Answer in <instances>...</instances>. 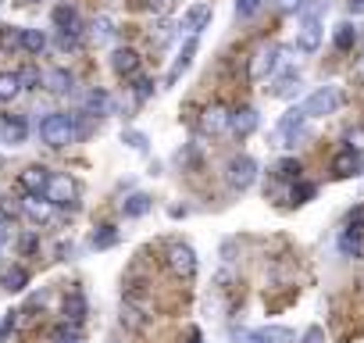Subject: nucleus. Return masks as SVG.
I'll use <instances>...</instances> for the list:
<instances>
[{
	"instance_id": "f257e3e1",
	"label": "nucleus",
	"mask_w": 364,
	"mask_h": 343,
	"mask_svg": "<svg viewBox=\"0 0 364 343\" xmlns=\"http://www.w3.org/2000/svg\"><path fill=\"white\" fill-rule=\"evenodd\" d=\"M79 136H82V125H79V118L68 115V111H54V115H47V118L40 122V139H43L47 147H68V143H75Z\"/></svg>"
},
{
	"instance_id": "f03ea898",
	"label": "nucleus",
	"mask_w": 364,
	"mask_h": 343,
	"mask_svg": "<svg viewBox=\"0 0 364 343\" xmlns=\"http://www.w3.org/2000/svg\"><path fill=\"white\" fill-rule=\"evenodd\" d=\"M339 104H343L339 86H318V90L300 104V111H304V118H325V115H336Z\"/></svg>"
},
{
	"instance_id": "7ed1b4c3",
	"label": "nucleus",
	"mask_w": 364,
	"mask_h": 343,
	"mask_svg": "<svg viewBox=\"0 0 364 343\" xmlns=\"http://www.w3.org/2000/svg\"><path fill=\"white\" fill-rule=\"evenodd\" d=\"M43 197H47L54 208H75V201H79V183H75L72 176H65V172H54V176L47 179Z\"/></svg>"
},
{
	"instance_id": "20e7f679",
	"label": "nucleus",
	"mask_w": 364,
	"mask_h": 343,
	"mask_svg": "<svg viewBox=\"0 0 364 343\" xmlns=\"http://www.w3.org/2000/svg\"><path fill=\"white\" fill-rule=\"evenodd\" d=\"M225 183L232 186V190H250L254 183H257V161L250 157V154H236L232 161H229V168H225Z\"/></svg>"
},
{
	"instance_id": "39448f33",
	"label": "nucleus",
	"mask_w": 364,
	"mask_h": 343,
	"mask_svg": "<svg viewBox=\"0 0 364 343\" xmlns=\"http://www.w3.org/2000/svg\"><path fill=\"white\" fill-rule=\"evenodd\" d=\"M164 265L175 279H193L197 275V254L190 243H171L168 254H164Z\"/></svg>"
},
{
	"instance_id": "423d86ee",
	"label": "nucleus",
	"mask_w": 364,
	"mask_h": 343,
	"mask_svg": "<svg viewBox=\"0 0 364 343\" xmlns=\"http://www.w3.org/2000/svg\"><path fill=\"white\" fill-rule=\"evenodd\" d=\"M300 136H307V132H304V111H300V107H289V111L279 118V139H282V147H296Z\"/></svg>"
},
{
	"instance_id": "0eeeda50",
	"label": "nucleus",
	"mask_w": 364,
	"mask_h": 343,
	"mask_svg": "<svg viewBox=\"0 0 364 343\" xmlns=\"http://www.w3.org/2000/svg\"><path fill=\"white\" fill-rule=\"evenodd\" d=\"M360 172H364V157L353 147H346L332 157V176L336 179H350V176H360Z\"/></svg>"
},
{
	"instance_id": "6e6552de",
	"label": "nucleus",
	"mask_w": 364,
	"mask_h": 343,
	"mask_svg": "<svg viewBox=\"0 0 364 343\" xmlns=\"http://www.w3.org/2000/svg\"><path fill=\"white\" fill-rule=\"evenodd\" d=\"M26 136H29V122L22 115H4L0 118V139L4 143L18 147V143H26Z\"/></svg>"
},
{
	"instance_id": "1a4fd4ad",
	"label": "nucleus",
	"mask_w": 364,
	"mask_h": 343,
	"mask_svg": "<svg viewBox=\"0 0 364 343\" xmlns=\"http://www.w3.org/2000/svg\"><path fill=\"white\" fill-rule=\"evenodd\" d=\"M47 179H50V172H47L43 164H29V168L22 172V176H18V186H22L26 194H33V197H43Z\"/></svg>"
},
{
	"instance_id": "9d476101",
	"label": "nucleus",
	"mask_w": 364,
	"mask_h": 343,
	"mask_svg": "<svg viewBox=\"0 0 364 343\" xmlns=\"http://www.w3.org/2000/svg\"><path fill=\"white\" fill-rule=\"evenodd\" d=\"M321 47V22L318 19H304L300 33H296V51L300 54H314Z\"/></svg>"
},
{
	"instance_id": "9b49d317",
	"label": "nucleus",
	"mask_w": 364,
	"mask_h": 343,
	"mask_svg": "<svg viewBox=\"0 0 364 343\" xmlns=\"http://www.w3.org/2000/svg\"><path fill=\"white\" fill-rule=\"evenodd\" d=\"M22 211H26V218H29V222H36V226H47V222L54 218V204H50L47 197H33V194H26Z\"/></svg>"
},
{
	"instance_id": "f8f14e48",
	"label": "nucleus",
	"mask_w": 364,
	"mask_h": 343,
	"mask_svg": "<svg viewBox=\"0 0 364 343\" xmlns=\"http://www.w3.org/2000/svg\"><path fill=\"white\" fill-rule=\"evenodd\" d=\"M111 68H114L118 75H125V79H132V75L139 72V54H136L132 47H118V51L111 54Z\"/></svg>"
},
{
	"instance_id": "ddd939ff",
	"label": "nucleus",
	"mask_w": 364,
	"mask_h": 343,
	"mask_svg": "<svg viewBox=\"0 0 364 343\" xmlns=\"http://www.w3.org/2000/svg\"><path fill=\"white\" fill-rule=\"evenodd\" d=\"M40 83H43L50 93H72V86H75V75H72L68 68H47V72L40 75Z\"/></svg>"
},
{
	"instance_id": "4468645a",
	"label": "nucleus",
	"mask_w": 364,
	"mask_h": 343,
	"mask_svg": "<svg viewBox=\"0 0 364 343\" xmlns=\"http://www.w3.org/2000/svg\"><path fill=\"white\" fill-rule=\"evenodd\" d=\"M111 107H114V100H111L107 90H90V93L82 97V115L100 118V115H111Z\"/></svg>"
},
{
	"instance_id": "2eb2a0df",
	"label": "nucleus",
	"mask_w": 364,
	"mask_h": 343,
	"mask_svg": "<svg viewBox=\"0 0 364 343\" xmlns=\"http://www.w3.org/2000/svg\"><path fill=\"white\" fill-rule=\"evenodd\" d=\"M257 111L254 107H240V111H229V132H236V136H250L254 129H257Z\"/></svg>"
},
{
	"instance_id": "dca6fc26",
	"label": "nucleus",
	"mask_w": 364,
	"mask_h": 343,
	"mask_svg": "<svg viewBox=\"0 0 364 343\" xmlns=\"http://www.w3.org/2000/svg\"><path fill=\"white\" fill-rule=\"evenodd\" d=\"M279 47H268V51H261L257 58H254V65H250V79H268L275 68H279Z\"/></svg>"
},
{
	"instance_id": "f3484780",
	"label": "nucleus",
	"mask_w": 364,
	"mask_h": 343,
	"mask_svg": "<svg viewBox=\"0 0 364 343\" xmlns=\"http://www.w3.org/2000/svg\"><path fill=\"white\" fill-rule=\"evenodd\" d=\"M200 125H204V132H211V136H222V132H229V111H225L222 104H211V107L204 111Z\"/></svg>"
},
{
	"instance_id": "a211bd4d",
	"label": "nucleus",
	"mask_w": 364,
	"mask_h": 343,
	"mask_svg": "<svg viewBox=\"0 0 364 343\" xmlns=\"http://www.w3.org/2000/svg\"><path fill=\"white\" fill-rule=\"evenodd\" d=\"M61 315H65V322H68V325L86 322V297H82L79 290H72V293L65 297V304H61Z\"/></svg>"
},
{
	"instance_id": "6ab92c4d",
	"label": "nucleus",
	"mask_w": 364,
	"mask_h": 343,
	"mask_svg": "<svg viewBox=\"0 0 364 343\" xmlns=\"http://www.w3.org/2000/svg\"><path fill=\"white\" fill-rule=\"evenodd\" d=\"M54 26H58V33H82L79 11H75L72 4H61V8H54Z\"/></svg>"
},
{
	"instance_id": "aec40b11",
	"label": "nucleus",
	"mask_w": 364,
	"mask_h": 343,
	"mask_svg": "<svg viewBox=\"0 0 364 343\" xmlns=\"http://www.w3.org/2000/svg\"><path fill=\"white\" fill-rule=\"evenodd\" d=\"M339 254H343V258H360V254H364V229H343V236H339Z\"/></svg>"
},
{
	"instance_id": "412c9836",
	"label": "nucleus",
	"mask_w": 364,
	"mask_h": 343,
	"mask_svg": "<svg viewBox=\"0 0 364 343\" xmlns=\"http://www.w3.org/2000/svg\"><path fill=\"white\" fill-rule=\"evenodd\" d=\"M208 22H211V4H193L186 15H182V29H190L193 36H197Z\"/></svg>"
},
{
	"instance_id": "4be33fe9",
	"label": "nucleus",
	"mask_w": 364,
	"mask_h": 343,
	"mask_svg": "<svg viewBox=\"0 0 364 343\" xmlns=\"http://www.w3.org/2000/svg\"><path fill=\"white\" fill-rule=\"evenodd\" d=\"M250 336L254 343H293V329L286 325H264V329H254Z\"/></svg>"
},
{
	"instance_id": "5701e85b",
	"label": "nucleus",
	"mask_w": 364,
	"mask_h": 343,
	"mask_svg": "<svg viewBox=\"0 0 364 343\" xmlns=\"http://www.w3.org/2000/svg\"><path fill=\"white\" fill-rule=\"evenodd\" d=\"M360 40V29L353 26V22H339L336 26V33H332V43H336V51H353V43Z\"/></svg>"
},
{
	"instance_id": "b1692460",
	"label": "nucleus",
	"mask_w": 364,
	"mask_h": 343,
	"mask_svg": "<svg viewBox=\"0 0 364 343\" xmlns=\"http://www.w3.org/2000/svg\"><path fill=\"white\" fill-rule=\"evenodd\" d=\"M275 179H282V183H300V179H304V164H300L296 157H282V161L275 164Z\"/></svg>"
},
{
	"instance_id": "393cba45",
	"label": "nucleus",
	"mask_w": 364,
	"mask_h": 343,
	"mask_svg": "<svg viewBox=\"0 0 364 343\" xmlns=\"http://www.w3.org/2000/svg\"><path fill=\"white\" fill-rule=\"evenodd\" d=\"M0 286H4L8 293H22V290L29 286V272H26L22 265H15V268H8L4 275H0Z\"/></svg>"
},
{
	"instance_id": "a878e982",
	"label": "nucleus",
	"mask_w": 364,
	"mask_h": 343,
	"mask_svg": "<svg viewBox=\"0 0 364 343\" xmlns=\"http://www.w3.org/2000/svg\"><path fill=\"white\" fill-rule=\"evenodd\" d=\"M193 54H197V36H190V40H186V47L178 51V58H175V65H171V83H175L182 72H186L190 65H193Z\"/></svg>"
},
{
	"instance_id": "bb28decb",
	"label": "nucleus",
	"mask_w": 364,
	"mask_h": 343,
	"mask_svg": "<svg viewBox=\"0 0 364 343\" xmlns=\"http://www.w3.org/2000/svg\"><path fill=\"white\" fill-rule=\"evenodd\" d=\"M146 211H150V197L146 194H132V197L122 201V215L125 218H143Z\"/></svg>"
},
{
	"instance_id": "cd10ccee",
	"label": "nucleus",
	"mask_w": 364,
	"mask_h": 343,
	"mask_svg": "<svg viewBox=\"0 0 364 343\" xmlns=\"http://www.w3.org/2000/svg\"><path fill=\"white\" fill-rule=\"evenodd\" d=\"M18 93H22V86H18V75H15V72H0V104L15 100Z\"/></svg>"
},
{
	"instance_id": "c85d7f7f",
	"label": "nucleus",
	"mask_w": 364,
	"mask_h": 343,
	"mask_svg": "<svg viewBox=\"0 0 364 343\" xmlns=\"http://www.w3.org/2000/svg\"><path fill=\"white\" fill-rule=\"evenodd\" d=\"M22 51L43 54V51H47V36H43L40 29H22Z\"/></svg>"
},
{
	"instance_id": "c756f323",
	"label": "nucleus",
	"mask_w": 364,
	"mask_h": 343,
	"mask_svg": "<svg viewBox=\"0 0 364 343\" xmlns=\"http://www.w3.org/2000/svg\"><path fill=\"white\" fill-rule=\"evenodd\" d=\"M90 243H93L97 250H107V247L118 243V229H114V226H100V229L90 236Z\"/></svg>"
},
{
	"instance_id": "7c9ffc66",
	"label": "nucleus",
	"mask_w": 364,
	"mask_h": 343,
	"mask_svg": "<svg viewBox=\"0 0 364 343\" xmlns=\"http://www.w3.org/2000/svg\"><path fill=\"white\" fill-rule=\"evenodd\" d=\"M296 90H300V75H296V72H286V75L272 86V93H275V97H293Z\"/></svg>"
},
{
	"instance_id": "2f4dec72",
	"label": "nucleus",
	"mask_w": 364,
	"mask_h": 343,
	"mask_svg": "<svg viewBox=\"0 0 364 343\" xmlns=\"http://www.w3.org/2000/svg\"><path fill=\"white\" fill-rule=\"evenodd\" d=\"M0 47H4V51H18L22 47V29L4 26V29H0Z\"/></svg>"
},
{
	"instance_id": "473e14b6",
	"label": "nucleus",
	"mask_w": 364,
	"mask_h": 343,
	"mask_svg": "<svg viewBox=\"0 0 364 343\" xmlns=\"http://www.w3.org/2000/svg\"><path fill=\"white\" fill-rule=\"evenodd\" d=\"M314 194H318V186H314V183H304V179H300V183H293V194H289V197H293V204H307V201H311Z\"/></svg>"
},
{
	"instance_id": "72a5a7b5",
	"label": "nucleus",
	"mask_w": 364,
	"mask_h": 343,
	"mask_svg": "<svg viewBox=\"0 0 364 343\" xmlns=\"http://www.w3.org/2000/svg\"><path fill=\"white\" fill-rule=\"evenodd\" d=\"M111 36H114V22H111V19H97V22H93V40H97V43H107Z\"/></svg>"
},
{
	"instance_id": "f704fd0d",
	"label": "nucleus",
	"mask_w": 364,
	"mask_h": 343,
	"mask_svg": "<svg viewBox=\"0 0 364 343\" xmlns=\"http://www.w3.org/2000/svg\"><path fill=\"white\" fill-rule=\"evenodd\" d=\"M150 93H154V83L143 79V75H132V97L143 104V100H150Z\"/></svg>"
},
{
	"instance_id": "c9c22d12",
	"label": "nucleus",
	"mask_w": 364,
	"mask_h": 343,
	"mask_svg": "<svg viewBox=\"0 0 364 343\" xmlns=\"http://www.w3.org/2000/svg\"><path fill=\"white\" fill-rule=\"evenodd\" d=\"M122 143H129L132 150H139V154H146V143H150V139H146L143 132H136V129H125V132H122Z\"/></svg>"
},
{
	"instance_id": "e433bc0d",
	"label": "nucleus",
	"mask_w": 364,
	"mask_h": 343,
	"mask_svg": "<svg viewBox=\"0 0 364 343\" xmlns=\"http://www.w3.org/2000/svg\"><path fill=\"white\" fill-rule=\"evenodd\" d=\"M261 11V0H236V19H254Z\"/></svg>"
},
{
	"instance_id": "4c0bfd02",
	"label": "nucleus",
	"mask_w": 364,
	"mask_h": 343,
	"mask_svg": "<svg viewBox=\"0 0 364 343\" xmlns=\"http://www.w3.org/2000/svg\"><path fill=\"white\" fill-rule=\"evenodd\" d=\"M58 47L61 51H79L82 47V33H58Z\"/></svg>"
},
{
	"instance_id": "58836bf2",
	"label": "nucleus",
	"mask_w": 364,
	"mask_h": 343,
	"mask_svg": "<svg viewBox=\"0 0 364 343\" xmlns=\"http://www.w3.org/2000/svg\"><path fill=\"white\" fill-rule=\"evenodd\" d=\"M15 75H18V86H22V90H36V86H40V72H36V68H22V72H15Z\"/></svg>"
},
{
	"instance_id": "ea45409f",
	"label": "nucleus",
	"mask_w": 364,
	"mask_h": 343,
	"mask_svg": "<svg viewBox=\"0 0 364 343\" xmlns=\"http://www.w3.org/2000/svg\"><path fill=\"white\" fill-rule=\"evenodd\" d=\"M54 343H82V336L75 332V325H68V322H65V325L54 332Z\"/></svg>"
},
{
	"instance_id": "a19ab883",
	"label": "nucleus",
	"mask_w": 364,
	"mask_h": 343,
	"mask_svg": "<svg viewBox=\"0 0 364 343\" xmlns=\"http://www.w3.org/2000/svg\"><path fill=\"white\" fill-rule=\"evenodd\" d=\"M346 229H364V204L350 208V215H346Z\"/></svg>"
},
{
	"instance_id": "79ce46f5",
	"label": "nucleus",
	"mask_w": 364,
	"mask_h": 343,
	"mask_svg": "<svg viewBox=\"0 0 364 343\" xmlns=\"http://www.w3.org/2000/svg\"><path fill=\"white\" fill-rule=\"evenodd\" d=\"M300 343H325V329H321V325H307Z\"/></svg>"
},
{
	"instance_id": "37998d69",
	"label": "nucleus",
	"mask_w": 364,
	"mask_h": 343,
	"mask_svg": "<svg viewBox=\"0 0 364 343\" xmlns=\"http://www.w3.org/2000/svg\"><path fill=\"white\" fill-rule=\"evenodd\" d=\"M36 243H40V240H36V233H26V236L18 240V250H22V254H33V250H36Z\"/></svg>"
},
{
	"instance_id": "c03bdc74",
	"label": "nucleus",
	"mask_w": 364,
	"mask_h": 343,
	"mask_svg": "<svg viewBox=\"0 0 364 343\" xmlns=\"http://www.w3.org/2000/svg\"><path fill=\"white\" fill-rule=\"evenodd\" d=\"M275 4H279V11H300L304 0H275Z\"/></svg>"
},
{
	"instance_id": "a18cd8bd",
	"label": "nucleus",
	"mask_w": 364,
	"mask_h": 343,
	"mask_svg": "<svg viewBox=\"0 0 364 343\" xmlns=\"http://www.w3.org/2000/svg\"><path fill=\"white\" fill-rule=\"evenodd\" d=\"M146 8H150V11H164L168 0H146Z\"/></svg>"
},
{
	"instance_id": "49530a36",
	"label": "nucleus",
	"mask_w": 364,
	"mask_h": 343,
	"mask_svg": "<svg viewBox=\"0 0 364 343\" xmlns=\"http://www.w3.org/2000/svg\"><path fill=\"white\" fill-rule=\"evenodd\" d=\"M350 147H364V132H350Z\"/></svg>"
},
{
	"instance_id": "de8ad7c7",
	"label": "nucleus",
	"mask_w": 364,
	"mask_h": 343,
	"mask_svg": "<svg viewBox=\"0 0 364 343\" xmlns=\"http://www.w3.org/2000/svg\"><path fill=\"white\" fill-rule=\"evenodd\" d=\"M350 11H357V15H360V11H364V0H350Z\"/></svg>"
},
{
	"instance_id": "09e8293b",
	"label": "nucleus",
	"mask_w": 364,
	"mask_h": 343,
	"mask_svg": "<svg viewBox=\"0 0 364 343\" xmlns=\"http://www.w3.org/2000/svg\"><path fill=\"white\" fill-rule=\"evenodd\" d=\"M190 343H204V339H200V332H197V329H193V332H190Z\"/></svg>"
},
{
	"instance_id": "8fccbe9b",
	"label": "nucleus",
	"mask_w": 364,
	"mask_h": 343,
	"mask_svg": "<svg viewBox=\"0 0 364 343\" xmlns=\"http://www.w3.org/2000/svg\"><path fill=\"white\" fill-rule=\"evenodd\" d=\"M360 79H364V61H360Z\"/></svg>"
},
{
	"instance_id": "3c124183",
	"label": "nucleus",
	"mask_w": 364,
	"mask_h": 343,
	"mask_svg": "<svg viewBox=\"0 0 364 343\" xmlns=\"http://www.w3.org/2000/svg\"><path fill=\"white\" fill-rule=\"evenodd\" d=\"M22 4H36V0H22Z\"/></svg>"
}]
</instances>
